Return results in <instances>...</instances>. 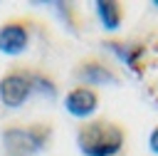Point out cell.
I'll list each match as a JSON object with an SVG mask.
<instances>
[{"mask_svg":"<svg viewBox=\"0 0 158 156\" xmlns=\"http://www.w3.org/2000/svg\"><path fill=\"white\" fill-rule=\"evenodd\" d=\"M151 7H153V10H158V0H153V2H151Z\"/></svg>","mask_w":158,"mask_h":156,"instance_id":"12","label":"cell"},{"mask_svg":"<svg viewBox=\"0 0 158 156\" xmlns=\"http://www.w3.org/2000/svg\"><path fill=\"white\" fill-rule=\"evenodd\" d=\"M148 149H151V154L153 156H158V124L151 129V134H148Z\"/></svg>","mask_w":158,"mask_h":156,"instance_id":"10","label":"cell"},{"mask_svg":"<svg viewBox=\"0 0 158 156\" xmlns=\"http://www.w3.org/2000/svg\"><path fill=\"white\" fill-rule=\"evenodd\" d=\"M32 22L27 17H10L0 25V52L7 57H17L30 47Z\"/></svg>","mask_w":158,"mask_h":156,"instance_id":"5","label":"cell"},{"mask_svg":"<svg viewBox=\"0 0 158 156\" xmlns=\"http://www.w3.org/2000/svg\"><path fill=\"white\" fill-rule=\"evenodd\" d=\"M104 47H109L133 74H141L148 64V47L141 40H106Z\"/></svg>","mask_w":158,"mask_h":156,"instance_id":"7","label":"cell"},{"mask_svg":"<svg viewBox=\"0 0 158 156\" xmlns=\"http://www.w3.org/2000/svg\"><path fill=\"white\" fill-rule=\"evenodd\" d=\"M151 94H153V99H156V104H158V82L151 84Z\"/></svg>","mask_w":158,"mask_h":156,"instance_id":"11","label":"cell"},{"mask_svg":"<svg viewBox=\"0 0 158 156\" xmlns=\"http://www.w3.org/2000/svg\"><path fill=\"white\" fill-rule=\"evenodd\" d=\"M99 104H101L99 89L81 87V84H74L72 89H67V94H64V99H62L64 111H67L69 116H74V119H81V121L94 119Z\"/></svg>","mask_w":158,"mask_h":156,"instance_id":"6","label":"cell"},{"mask_svg":"<svg viewBox=\"0 0 158 156\" xmlns=\"http://www.w3.org/2000/svg\"><path fill=\"white\" fill-rule=\"evenodd\" d=\"M94 12L106 32L121 30V25L126 20V5L118 0H99V2H94Z\"/></svg>","mask_w":158,"mask_h":156,"instance_id":"8","label":"cell"},{"mask_svg":"<svg viewBox=\"0 0 158 156\" xmlns=\"http://www.w3.org/2000/svg\"><path fill=\"white\" fill-rule=\"evenodd\" d=\"M30 82H32V94H37L42 99H57L59 97L54 77L44 69H32L30 67Z\"/></svg>","mask_w":158,"mask_h":156,"instance_id":"9","label":"cell"},{"mask_svg":"<svg viewBox=\"0 0 158 156\" xmlns=\"http://www.w3.org/2000/svg\"><path fill=\"white\" fill-rule=\"evenodd\" d=\"M74 144L81 156H118L126 146V126L106 116H94L77 126Z\"/></svg>","mask_w":158,"mask_h":156,"instance_id":"1","label":"cell"},{"mask_svg":"<svg viewBox=\"0 0 158 156\" xmlns=\"http://www.w3.org/2000/svg\"><path fill=\"white\" fill-rule=\"evenodd\" d=\"M52 126L47 121H12L0 131V144L5 156H37L49 146Z\"/></svg>","mask_w":158,"mask_h":156,"instance_id":"2","label":"cell"},{"mask_svg":"<svg viewBox=\"0 0 158 156\" xmlns=\"http://www.w3.org/2000/svg\"><path fill=\"white\" fill-rule=\"evenodd\" d=\"M32 97L30 67H10L0 77V104L5 109H20Z\"/></svg>","mask_w":158,"mask_h":156,"instance_id":"4","label":"cell"},{"mask_svg":"<svg viewBox=\"0 0 158 156\" xmlns=\"http://www.w3.org/2000/svg\"><path fill=\"white\" fill-rule=\"evenodd\" d=\"M72 79L77 84H81V87L101 89V87H109V84H118L121 82V72L106 57H101V54H86V57H81V59L74 62Z\"/></svg>","mask_w":158,"mask_h":156,"instance_id":"3","label":"cell"}]
</instances>
